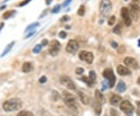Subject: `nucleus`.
<instances>
[{
  "label": "nucleus",
  "instance_id": "f257e3e1",
  "mask_svg": "<svg viewBox=\"0 0 140 116\" xmlns=\"http://www.w3.org/2000/svg\"><path fill=\"white\" fill-rule=\"evenodd\" d=\"M63 95H64V99L63 100H64L66 105L69 110L72 111V115L76 116L77 115V103H76L75 96L66 91L63 92Z\"/></svg>",
  "mask_w": 140,
  "mask_h": 116
},
{
  "label": "nucleus",
  "instance_id": "f03ea898",
  "mask_svg": "<svg viewBox=\"0 0 140 116\" xmlns=\"http://www.w3.org/2000/svg\"><path fill=\"white\" fill-rule=\"evenodd\" d=\"M23 106V102L19 98H12L6 100L3 104V108L6 111H13L20 109Z\"/></svg>",
  "mask_w": 140,
  "mask_h": 116
},
{
  "label": "nucleus",
  "instance_id": "7ed1b4c3",
  "mask_svg": "<svg viewBox=\"0 0 140 116\" xmlns=\"http://www.w3.org/2000/svg\"><path fill=\"white\" fill-rule=\"evenodd\" d=\"M112 9V3L111 0H102L100 3V11L104 17L109 16Z\"/></svg>",
  "mask_w": 140,
  "mask_h": 116
},
{
  "label": "nucleus",
  "instance_id": "20e7f679",
  "mask_svg": "<svg viewBox=\"0 0 140 116\" xmlns=\"http://www.w3.org/2000/svg\"><path fill=\"white\" fill-rule=\"evenodd\" d=\"M120 109L125 114L126 116H132L134 113V106L129 100H123L120 104Z\"/></svg>",
  "mask_w": 140,
  "mask_h": 116
},
{
  "label": "nucleus",
  "instance_id": "39448f33",
  "mask_svg": "<svg viewBox=\"0 0 140 116\" xmlns=\"http://www.w3.org/2000/svg\"><path fill=\"white\" fill-rule=\"evenodd\" d=\"M103 76L108 80V85L110 88H112L116 82V77L114 74L111 68H107L103 71Z\"/></svg>",
  "mask_w": 140,
  "mask_h": 116
},
{
  "label": "nucleus",
  "instance_id": "423d86ee",
  "mask_svg": "<svg viewBox=\"0 0 140 116\" xmlns=\"http://www.w3.org/2000/svg\"><path fill=\"white\" fill-rule=\"evenodd\" d=\"M79 58L80 60L86 62L87 64H92L94 62V54L90 52V51H82L79 54Z\"/></svg>",
  "mask_w": 140,
  "mask_h": 116
},
{
  "label": "nucleus",
  "instance_id": "0eeeda50",
  "mask_svg": "<svg viewBox=\"0 0 140 116\" xmlns=\"http://www.w3.org/2000/svg\"><path fill=\"white\" fill-rule=\"evenodd\" d=\"M129 15L131 19L132 18L135 21H137L140 17V7L135 3H132L130 5Z\"/></svg>",
  "mask_w": 140,
  "mask_h": 116
},
{
  "label": "nucleus",
  "instance_id": "6e6552de",
  "mask_svg": "<svg viewBox=\"0 0 140 116\" xmlns=\"http://www.w3.org/2000/svg\"><path fill=\"white\" fill-rule=\"evenodd\" d=\"M60 49H61V44L59 43V41L57 40H53L50 44L48 51L52 56H56L58 54Z\"/></svg>",
  "mask_w": 140,
  "mask_h": 116
},
{
  "label": "nucleus",
  "instance_id": "1a4fd4ad",
  "mask_svg": "<svg viewBox=\"0 0 140 116\" xmlns=\"http://www.w3.org/2000/svg\"><path fill=\"white\" fill-rule=\"evenodd\" d=\"M79 48H80V45L78 41L75 40H69L66 48L67 52L71 54L76 53V51L79 50Z\"/></svg>",
  "mask_w": 140,
  "mask_h": 116
},
{
  "label": "nucleus",
  "instance_id": "9d476101",
  "mask_svg": "<svg viewBox=\"0 0 140 116\" xmlns=\"http://www.w3.org/2000/svg\"><path fill=\"white\" fill-rule=\"evenodd\" d=\"M121 16L125 21V23L127 27H129L132 24V19L129 15V10L126 7H122L121 9Z\"/></svg>",
  "mask_w": 140,
  "mask_h": 116
},
{
  "label": "nucleus",
  "instance_id": "9b49d317",
  "mask_svg": "<svg viewBox=\"0 0 140 116\" xmlns=\"http://www.w3.org/2000/svg\"><path fill=\"white\" fill-rule=\"evenodd\" d=\"M60 83L63 86H66L69 90H72V91H75V86L74 83L72 82V80L69 78V77H68L66 76H64L61 77Z\"/></svg>",
  "mask_w": 140,
  "mask_h": 116
},
{
  "label": "nucleus",
  "instance_id": "f8f14e48",
  "mask_svg": "<svg viewBox=\"0 0 140 116\" xmlns=\"http://www.w3.org/2000/svg\"><path fill=\"white\" fill-rule=\"evenodd\" d=\"M124 63L125 64L126 66L130 67L133 69H138L139 68V65L137 62L136 59L132 57H126L124 59Z\"/></svg>",
  "mask_w": 140,
  "mask_h": 116
},
{
  "label": "nucleus",
  "instance_id": "ddd939ff",
  "mask_svg": "<svg viewBox=\"0 0 140 116\" xmlns=\"http://www.w3.org/2000/svg\"><path fill=\"white\" fill-rule=\"evenodd\" d=\"M117 72L120 76H129V75H130L131 74V70L128 67L124 66L122 65H119L117 67Z\"/></svg>",
  "mask_w": 140,
  "mask_h": 116
},
{
  "label": "nucleus",
  "instance_id": "4468645a",
  "mask_svg": "<svg viewBox=\"0 0 140 116\" xmlns=\"http://www.w3.org/2000/svg\"><path fill=\"white\" fill-rule=\"evenodd\" d=\"M95 99H96V101L98 102L100 105H103L105 103L104 96L99 91V90H96L95 91Z\"/></svg>",
  "mask_w": 140,
  "mask_h": 116
},
{
  "label": "nucleus",
  "instance_id": "2eb2a0df",
  "mask_svg": "<svg viewBox=\"0 0 140 116\" xmlns=\"http://www.w3.org/2000/svg\"><path fill=\"white\" fill-rule=\"evenodd\" d=\"M121 100V97L118 95H116V94H114L111 96V97L110 98V103L111 105H114L116 106L118 105L120 101Z\"/></svg>",
  "mask_w": 140,
  "mask_h": 116
},
{
  "label": "nucleus",
  "instance_id": "dca6fc26",
  "mask_svg": "<svg viewBox=\"0 0 140 116\" xmlns=\"http://www.w3.org/2000/svg\"><path fill=\"white\" fill-rule=\"evenodd\" d=\"M78 94L80 97V100L82 101V103L83 105H86L89 104V102H90V97H89L85 93H83V91H79L78 92Z\"/></svg>",
  "mask_w": 140,
  "mask_h": 116
},
{
  "label": "nucleus",
  "instance_id": "f3484780",
  "mask_svg": "<svg viewBox=\"0 0 140 116\" xmlns=\"http://www.w3.org/2000/svg\"><path fill=\"white\" fill-rule=\"evenodd\" d=\"M33 69V66H32V64L29 62H24L23 65L22 66V71L25 73H27V72H30Z\"/></svg>",
  "mask_w": 140,
  "mask_h": 116
},
{
  "label": "nucleus",
  "instance_id": "a211bd4d",
  "mask_svg": "<svg viewBox=\"0 0 140 116\" xmlns=\"http://www.w3.org/2000/svg\"><path fill=\"white\" fill-rule=\"evenodd\" d=\"M126 90V85L125 83H124V81L122 80H120L117 85V87H116V91L119 93H124Z\"/></svg>",
  "mask_w": 140,
  "mask_h": 116
},
{
  "label": "nucleus",
  "instance_id": "6ab92c4d",
  "mask_svg": "<svg viewBox=\"0 0 140 116\" xmlns=\"http://www.w3.org/2000/svg\"><path fill=\"white\" fill-rule=\"evenodd\" d=\"M81 80L83 81L84 83H86V85H87L88 86H90V87H92L93 85L94 84V81L91 80L90 79V77H87V76H83L82 78H81Z\"/></svg>",
  "mask_w": 140,
  "mask_h": 116
},
{
  "label": "nucleus",
  "instance_id": "aec40b11",
  "mask_svg": "<svg viewBox=\"0 0 140 116\" xmlns=\"http://www.w3.org/2000/svg\"><path fill=\"white\" fill-rule=\"evenodd\" d=\"M15 45V42L14 41H12L10 44H9L7 46H6V48H5V50H4V51H3V53L2 54V57H4L5 55H6L9 52V51H11V49H12V47H13V45Z\"/></svg>",
  "mask_w": 140,
  "mask_h": 116
},
{
  "label": "nucleus",
  "instance_id": "412c9836",
  "mask_svg": "<svg viewBox=\"0 0 140 116\" xmlns=\"http://www.w3.org/2000/svg\"><path fill=\"white\" fill-rule=\"evenodd\" d=\"M15 13H16V11L15 10H8V11H6V12H4L3 15V19L7 20L9 18H10L11 17L13 16Z\"/></svg>",
  "mask_w": 140,
  "mask_h": 116
},
{
  "label": "nucleus",
  "instance_id": "4be33fe9",
  "mask_svg": "<svg viewBox=\"0 0 140 116\" xmlns=\"http://www.w3.org/2000/svg\"><path fill=\"white\" fill-rule=\"evenodd\" d=\"M17 116H35L32 112L29 111H25V110H23V111H20L18 114H17Z\"/></svg>",
  "mask_w": 140,
  "mask_h": 116
},
{
  "label": "nucleus",
  "instance_id": "5701e85b",
  "mask_svg": "<svg viewBox=\"0 0 140 116\" xmlns=\"http://www.w3.org/2000/svg\"><path fill=\"white\" fill-rule=\"evenodd\" d=\"M39 26V23H33L31 24H30L28 27L26 28V30H25V32H27V31H33V29H35L37 27H38Z\"/></svg>",
  "mask_w": 140,
  "mask_h": 116
},
{
  "label": "nucleus",
  "instance_id": "b1692460",
  "mask_svg": "<svg viewBox=\"0 0 140 116\" xmlns=\"http://www.w3.org/2000/svg\"><path fill=\"white\" fill-rule=\"evenodd\" d=\"M94 109H95V112L97 113V115H100L101 114V111H102V108H101V105L99 104L98 102L96 101V104L94 106Z\"/></svg>",
  "mask_w": 140,
  "mask_h": 116
},
{
  "label": "nucleus",
  "instance_id": "393cba45",
  "mask_svg": "<svg viewBox=\"0 0 140 116\" xmlns=\"http://www.w3.org/2000/svg\"><path fill=\"white\" fill-rule=\"evenodd\" d=\"M85 12H86V8L83 5H81L77 11V14L80 17H83L85 15Z\"/></svg>",
  "mask_w": 140,
  "mask_h": 116
},
{
  "label": "nucleus",
  "instance_id": "a878e982",
  "mask_svg": "<svg viewBox=\"0 0 140 116\" xmlns=\"http://www.w3.org/2000/svg\"><path fill=\"white\" fill-rule=\"evenodd\" d=\"M42 45H35V47L33 48V53L34 54H38L39 52H41L42 50Z\"/></svg>",
  "mask_w": 140,
  "mask_h": 116
},
{
  "label": "nucleus",
  "instance_id": "bb28decb",
  "mask_svg": "<svg viewBox=\"0 0 140 116\" xmlns=\"http://www.w3.org/2000/svg\"><path fill=\"white\" fill-rule=\"evenodd\" d=\"M89 77H90V79L93 81L95 82L96 79H97V75H96V72L94 71H90V72H89Z\"/></svg>",
  "mask_w": 140,
  "mask_h": 116
},
{
  "label": "nucleus",
  "instance_id": "cd10ccee",
  "mask_svg": "<svg viewBox=\"0 0 140 116\" xmlns=\"http://www.w3.org/2000/svg\"><path fill=\"white\" fill-rule=\"evenodd\" d=\"M113 32L114 34H121V26L120 25H116L113 29Z\"/></svg>",
  "mask_w": 140,
  "mask_h": 116
},
{
  "label": "nucleus",
  "instance_id": "c85d7f7f",
  "mask_svg": "<svg viewBox=\"0 0 140 116\" xmlns=\"http://www.w3.org/2000/svg\"><path fill=\"white\" fill-rule=\"evenodd\" d=\"M60 9H61V6L58 4L53 7V9L51 10V12H52V13H58V12L60 11Z\"/></svg>",
  "mask_w": 140,
  "mask_h": 116
},
{
  "label": "nucleus",
  "instance_id": "c756f323",
  "mask_svg": "<svg viewBox=\"0 0 140 116\" xmlns=\"http://www.w3.org/2000/svg\"><path fill=\"white\" fill-rule=\"evenodd\" d=\"M115 20H116V17H115V16H111L110 18H109V20H108V25L109 26H113L114 25V23H115Z\"/></svg>",
  "mask_w": 140,
  "mask_h": 116
},
{
  "label": "nucleus",
  "instance_id": "7c9ffc66",
  "mask_svg": "<svg viewBox=\"0 0 140 116\" xmlns=\"http://www.w3.org/2000/svg\"><path fill=\"white\" fill-rule=\"evenodd\" d=\"M58 35H59V37L61 38V39H65V38H66V37H67V34H66V32L64 31H60Z\"/></svg>",
  "mask_w": 140,
  "mask_h": 116
},
{
  "label": "nucleus",
  "instance_id": "2f4dec72",
  "mask_svg": "<svg viewBox=\"0 0 140 116\" xmlns=\"http://www.w3.org/2000/svg\"><path fill=\"white\" fill-rule=\"evenodd\" d=\"M75 73L76 74H78V75H81L84 72V69L83 68H81V67H78V68H76L75 70Z\"/></svg>",
  "mask_w": 140,
  "mask_h": 116
},
{
  "label": "nucleus",
  "instance_id": "473e14b6",
  "mask_svg": "<svg viewBox=\"0 0 140 116\" xmlns=\"http://www.w3.org/2000/svg\"><path fill=\"white\" fill-rule=\"evenodd\" d=\"M31 2V0H23V2H21L19 5H18V6H20V7H22V6H26V5H27L29 3H30Z\"/></svg>",
  "mask_w": 140,
  "mask_h": 116
},
{
  "label": "nucleus",
  "instance_id": "72a5a7b5",
  "mask_svg": "<svg viewBox=\"0 0 140 116\" xmlns=\"http://www.w3.org/2000/svg\"><path fill=\"white\" fill-rule=\"evenodd\" d=\"M125 46H121L118 49V54H123V53H125Z\"/></svg>",
  "mask_w": 140,
  "mask_h": 116
},
{
  "label": "nucleus",
  "instance_id": "f704fd0d",
  "mask_svg": "<svg viewBox=\"0 0 140 116\" xmlns=\"http://www.w3.org/2000/svg\"><path fill=\"white\" fill-rule=\"evenodd\" d=\"M47 82V77L45 76H42L39 79V83H45Z\"/></svg>",
  "mask_w": 140,
  "mask_h": 116
},
{
  "label": "nucleus",
  "instance_id": "c9c22d12",
  "mask_svg": "<svg viewBox=\"0 0 140 116\" xmlns=\"http://www.w3.org/2000/svg\"><path fill=\"white\" fill-rule=\"evenodd\" d=\"M72 1V0H65V2L63 3V7H66V6H68L70 3H71V2Z\"/></svg>",
  "mask_w": 140,
  "mask_h": 116
},
{
  "label": "nucleus",
  "instance_id": "e433bc0d",
  "mask_svg": "<svg viewBox=\"0 0 140 116\" xmlns=\"http://www.w3.org/2000/svg\"><path fill=\"white\" fill-rule=\"evenodd\" d=\"M111 46L113 48H118V44L115 41H111Z\"/></svg>",
  "mask_w": 140,
  "mask_h": 116
},
{
  "label": "nucleus",
  "instance_id": "4c0bfd02",
  "mask_svg": "<svg viewBox=\"0 0 140 116\" xmlns=\"http://www.w3.org/2000/svg\"><path fill=\"white\" fill-rule=\"evenodd\" d=\"M69 20H70V17H69V16H67V15H66V16L62 17V18H61L60 20H61V21H64V22H65V21H69Z\"/></svg>",
  "mask_w": 140,
  "mask_h": 116
},
{
  "label": "nucleus",
  "instance_id": "58836bf2",
  "mask_svg": "<svg viewBox=\"0 0 140 116\" xmlns=\"http://www.w3.org/2000/svg\"><path fill=\"white\" fill-rule=\"evenodd\" d=\"M41 45L42 46H46V45H48V41L47 39H44V40H42Z\"/></svg>",
  "mask_w": 140,
  "mask_h": 116
},
{
  "label": "nucleus",
  "instance_id": "ea45409f",
  "mask_svg": "<svg viewBox=\"0 0 140 116\" xmlns=\"http://www.w3.org/2000/svg\"><path fill=\"white\" fill-rule=\"evenodd\" d=\"M102 84H103V89H102V91H104V90H105L106 88H107V86H108V83H107L106 81H103Z\"/></svg>",
  "mask_w": 140,
  "mask_h": 116
},
{
  "label": "nucleus",
  "instance_id": "a19ab883",
  "mask_svg": "<svg viewBox=\"0 0 140 116\" xmlns=\"http://www.w3.org/2000/svg\"><path fill=\"white\" fill-rule=\"evenodd\" d=\"M35 33H36V31H31V32H30V33L28 34V35H27L26 37H25V38H29V37H32V36H33V35H34Z\"/></svg>",
  "mask_w": 140,
  "mask_h": 116
},
{
  "label": "nucleus",
  "instance_id": "79ce46f5",
  "mask_svg": "<svg viewBox=\"0 0 140 116\" xmlns=\"http://www.w3.org/2000/svg\"><path fill=\"white\" fill-rule=\"evenodd\" d=\"M52 1H53V0H46V4H47L48 6H49L51 3H52Z\"/></svg>",
  "mask_w": 140,
  "mask_h": 116
},
{
  "label": "nucleus",
  "instance_id": "37998d69",
  "mask_svg": "<svg viewBox=\"0 0 140 116\" xmlns=\"http://www.w3.org/2000/svg\"><path fill=\"white\" fill-rule=\"evenodd\" d=\"M3 27H4V23H0V30H2Z\"/></svg>",
  "mask_w": 140,
  "mask_h": 116
},
{
  "label": "nucleus",
  "instance_id": "c03bdc74",
  "mask_svg": "<svg viewBox=\"0 0 140 116\" xmlns=\"http://www.w3.org/2000/svg\"><path fill=\"white\" fill-rule=\"evenodd\" d=\"M137 83L138 84V85H140V76L138 78V80H137Z\"/></svg>",
  "mask_w": 140,
  "mask_h": 116
},
{
  "label": "nucleus",
  "instance_id": "a18cd8bd",
  "mask_svg": "<svg viewBox=\"0 0 140 116\" xmlns=\"http://www.w3.org/2000/svg\"><path fill=\"white\" fill-rule=\"evenodd\" d=\"M136 104H137V105H138V107L140 108V101H137L136 102Z\"/></svg>",
  "mask_w": 140,
  "mask_h": 116
},
{
  "label": "nucleus",
  "instance_id": "49530a36",
  "mask_svg": "<svg viewBox=\"0 0 140 116\" xmlns=\"http://www.w3.org/2000/svg\"><path fill=\"white\" fill-rule=\"evenodd\" d=\"M66 28L68 29V30H69V29L71 28V27H70V26H68V25H67V26H66Z\"/></svg>",
  "mask_w": 140,
  "mask_h": 116
},
{
  "label": "nucleus",
  "instance_id": "de8ad7c7",
  "mask_svg": "<svg viewBox=\"0 0 140 116\" xmlns=\"http://www.w3.org/2000/svg\"><path fill=\"white\" fill-rule=\"evenodd\" d=\"M132 2H133L134 3H138V2H139V0H132Z\"/></svg>",
  "mask_w": 140,
  "mask_h": 116
},
{
  "label": "nucleus",
  "instance_id": "09e8293b",
  "mask_svg": "<svg viewBox=\"0 0 140 116\" xmlns=\"http://www.w3.org/2000/svg\"><path fill=\"white\" fill-rule=\"evenodd\" d=\"M137 114H138V116H140V110H138V111H137Z\"/></svg>",
  "mask_w": 140,
  "mask_h": 116
},
{
  "label": "nucleus",
  "instance_id": "8fccbe9b",
  "mask_svg": "<svg viewBox=\"0 0 140 116\" xmlns=\"http://www.w3.org/2000/svg\"><path fill=\"white\" fill-rule=\"evenodd\" d=\"M5 8H6V6H2L1 8H0V9H1V10H2V9H4Z\"/></svg>",
  "mask_w": 140,
  "mask_h": 116
},
{
  "label": "nucleus",
  "instance_id": "3c124183",
  "mask_svg": "<svg viewBox=\"0 0 140 116\" xmlns=\"http://www.w3.org/2000/svg\"><path fill=\"white\" fill-rule=\"evenodd\" d=\"M8 1H9V0H4L3 3H6V2H8Z\"/></svg>",
  "mask_w": 140,
  "mask_h": 116
},
{
  "label": "nucleus",
  "instance_id": "603ef678",
  "mask_svg": "<svg viewBox=\"0 0 140 116\" xmlns=\"http://www.w3.org/2000/svg\"><path fill=\"white\" fill-rule=\"evenodd\" d=\"M138 46L140 47V40L138 41Z\"/></svg>",
  "mask_w": 140,
  "mask_h": 116
},
{
  "label": "nucleus",
  "instance_id": "864d4df0",
  "mask_svg": "<svg viewBox=\"0 0 140 116\" xmlns=\"http://www.w3.org/2000/svg\"><path fill=\"white\" fill-rule=\"evenodd\" d=\"M124 1H125V2H127V1H129V0H124Z\"/></svg>",
  "mask_w": 140,
  "mask_h": 116
},
{
  "label": "nucleus",
  "instance_id": "5fc2aeb1",
  "mask_svg": "<svg viewBox=\"0 0 140 116\" xmlns=\"http://www.w3.org/2000/svg\"><path fill=\"white\" fill-rule=\"evenodd\" d=\"M114 116H118V115H114Z\"/></svg>",
  "mask_w": 140,
  "mask_h": 116
}]
</instances>
